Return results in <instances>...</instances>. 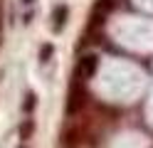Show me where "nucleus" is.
Instances as JSON below:
<instances>
[{
	"label": "nucleus",
	"instance_id": "f257e3e1",
	"mask_svg": "<svg viewBox=\"0 0 153 148\" xmlns=\"http://www.w3.org/2000/svg\"><path fill=\"white\" fill-rule=\"evenodd\" d=\"M94 69H97V57L89 54V57H82V59H79V64H76V74L87 79V77L94 72Z\"/></svg>",
	"mask_w": 153,
	"mask_h": 148
},
{
	"label": "nucleus",
	"instance_id": "f03ea898",
	"mask_svg": "<svg viewBox=\"0 0 153 148\" xmlns=\"http://www.w3.org/2000/svg\"><path fill=\"white\" fill-rule=\"evenodd\" d=\"M67 22V7L64 5H57L54 7V32H59Z\"/></svg>",
	"mask_w": 153,
	"mask_h": 148
},
{
	"label": "nucleus",
	"instance_id": "7ed1b4c3",
	"mask_svg": "<svg viewBox=\"0 0 153 148\" xmlns=\"http://www.w3.org/2000/svg\"><path fill=\"white\" fill-rule=\"evenodd\" d=\"M52 52H54V47H52L50 42H45V45L40 47V62H42V64H47V62L52 59Z\"/></svg>",
	"mask_w": 153,
	"mask_h": 148
},
{
	"label": "nucleus",
	"instance_id": "20e7f679",
	"mask_svg": "<svg viewBox=\"0 0 153 148\" xmlns=\"http://www.w3.org/2000/svg\"><path fill=\"white\" fill-rule=\"evenodd\" d=\"M32 109H35V94L30 91V94L25 96V106H22V111H25V114H30Z\"/></svg>",
	"mask_w": 153,
	"mask_h": 148
},
{
	"label": "nucleus",
	"instance_id": "39448f33",
	"mask_svg": "<svg viewBox=\"0 0 153 148\" xmlns=\"http://www.w3.org/2000/svg\"><path fill=\"white\" fill-rule=\"evenodd\" d=\"M30 133H32V121L27 118V121L20 126V136H22V138H30Z\"/></svg>",
	"mask_w": 153,
	"mask_h": 148
},
{
	"label": "nucleus",
	"instance_id": "423d86ee",
	"mask_svg": "<svg viewBox=\"0 0 153 148\" xmlns=\"http://www.w3.org/2000/svg\"><path fill=\"white\" fill-rule=\"evenodd\" d=\"M25 3H32V0H25Z\"/></svg>",
	"mask_w": 153,
	"mask_h": 148
}]
</instances>
